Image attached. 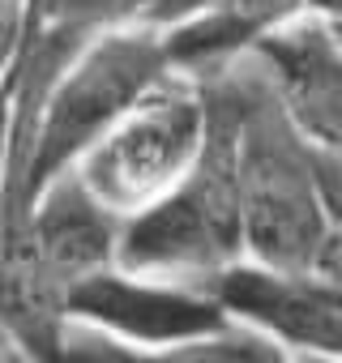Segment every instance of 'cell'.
I'll list each match as a JSON object with an SVG mask.
<instances>
[{
    "instance_id": "1",
    "label": "cell",
    "mask_w": 342,
    "mask_h": 363,
    "mask_svg": "<svg viewBox=\"0 0 342 363\" xmlns=\"http://www.w3.org/2000/svg\"><path fill=\"white\" fill-rule=\"evenodd\" d=\"M210 77L231 107L244 261L282 274L321 269L338 240L329 235L316 201L312 145L295 133L261 65L248 52Z\"/></svg>"
},
{
    "instance_id": "2",
    "label": "cell",
    "mask_w": 342,
    "mask_h": 363,
    "mask_svg": "<svg viewBox=\"0 0 342 363\" xmlns=\"http://www.w3.org/2000/svg\"><path fill=\"white\" fill-rule=\"evenodd\" d=\"M171 69L167 35L150 26H107L94 30L52 77L35 128H31V150H26V171H22V189H18V210L13 227L0 235L5 244L18 235L35 193L52 184L56 175L73 171L82 154Z\"/></svg>"
},
{
    "instance_id": "3",
    "label": "cell",
    "mask_w": 342,
    "mask_h": 363,
    "mask_svg": "<svg viewBox=\"0 0 342 363\" xmlns=\"http://www.w3.org/2000/svg\"><path fill=\"white\" fill-rule=\"evenodd\" d=\"M202 82L210 99V133H206L202 158L162 201L120 223L116 265L128 274L210 286L219 274L244 261L231 107L214 77H202Z\"/></svg>"
},
{
    "instance_id": "4",
    "label": "cell",
    "mask_w": 342,
    "mask_h": 363,
    "mask_svg": "<svg viewBox=\"0 0 342 363\" xmlns=\"http://www.w3.org/2000/svg\"><path fill=\"white\" fill-rule=\"evenodd\" d=\"M210 133L206 82L171 65L73 167L120 223L162 201L202 158Z\"/></svg>"
},
{
    "instance_id": "5",
    "label": "cell",
    "mask_w": 342,
    "mask_h": 363,
    "mask_svg": "<svg viewBox=\"0 0 342 363\" xmlns=\"http://www.w3.org/2000/svg\"><path fill=\"white\" fill-rule=\"evenodd\" d=\"M65 312L73 329L94 333L133 354H167L231 329L227 312L206 286L162 282V278L128 274L120 265L82 282L69 295Z\"/></svg>"
},
{
    "instance_id": "6",
    "label": "cell",
    "mask_w": 342,
    "mask_h": 363,
    "mask_svg": "<svg viewBox=\"0 0 342 363\" xmlns=\"http://www.w3.org/2000/svg\"><path fill=\"white\" fill-rule=\"evenodd\" d=\"M248 56L261 65L287 120L312 150H342V39L329 22L299 9L270 26Z\"/></svg>"
},
{
    "instance_id": "7",
    "label": "cell",
    "mask_w": 342,
    "mask_h": 363,
    "mask_svg": "<svg viewBox=\"0 0 342 363\" xmlns=\"http://www.w3.org/2000/svg\"><path fill=\"white\" fill-rule=\"evenodd\" d=\"M5 244H22L39 274L69 303V295L82 282H90L103 269H116L120 218L90 197V189L73 171H65L35 193L18 235H9Z\"/></svg>"
},
{
    "instance_id": "8",
    "label": "cell",
    "mask_w": 342,
    "mask_h": 363,
    "mask_svg": "<svg viewBox=\"0 0 342 363\" xmlns=\"http://www.w3.org/2000/svg\"><path fill=\"white\" fill-rule=\"evenodd\" d=\"M312 179L325 227L342 244V150H312Z\"/></svg>"
},
{
    "instance_id": "9",
    "label": "cell",
    "mask_w": 342,
    "mask_h": 363,
    "mask_svg": "<svg viewBox=\"0 0 342 363\" xmlns=\"http://www.w3.org/2000/svg\"><path fill=\"white\" fill-rule=\"evenodd\" d=\"M9 167H13V111H9V86L0 90V223L9 201Z\"/></svg>"
},
{
    "instance_id": "10",
    "label": "cell",
    "mask_w": 342,
    "mask_h": 363,
    "mask_svg": "<svg viewBox=\"0 0 342 363\" xmlns=\"http://www.w3.org/2000/svg\"><path fill=\"white\" fill-rule=\"evenodd\" d=\"M299 363H333V359H299Z\"/></svg>"
}]
</instances>
